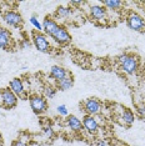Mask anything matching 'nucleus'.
Segmentation results:
<instances>
[{"mask_svg":"<svg viewBox=\"0 0 145 146\" xmlns=\"http://www.w3.org/2000/svg\"><path fill=\"white\" fill-rule=\"evenodd\" d=\"M118 62H119L121 70L128 75L135 74L139 69V59L135 55L126 54V52L118 56Z\"/></svg>","mask_w":145,"mask_h":146,"instance_id":"nucleus-1","label":"nucleus"},{"mask_svg":"<svg viewBox=\"0 0 145 146\" xmlns=\"http://www.w3.org/2000/svg\"><path fill=\"white\" fill-rule=\"evenodd\" d=\"M31 38H33V44H34V46L36 48L38 51H40V52H50L51 51V45L45 34L35 30L31 33Z\"/></svg>","mask_w":145,"mask_h":146,"instance_id":"nucleus-2","label":"nucleus"},{"mask_svg":"<svg viewBox=\"0 0 145 146\" xmlns=\"http://www.w3.org/2000/svg\"><path fill=\"white\" fill-rule=\"evenodd\" d=\"M3 20L8 26H11L14 29H20L24 25V20L20 13L15 10H5L3 13Z\"/></svg>","mask_w":145,"mask_h":146,"instance_id":"nucleus-3","label":"nucleus"},{"mask_svg":"<svg viewBox=\"0 0 145 146\" xmlns=\"http://www.w3.org/2000/svg\"><path fill=\"white\" fill-rule=\"evenodd\" d=\"M29 104H30L31 110L35 112L36 115H40L47 112L48 110V101L44 98V95H31L29 96Z\"/></svg>","mask_w":145,"mask_h":146,"instance_id":"nucleus-4","label":"nucleus"},{"mask_svg":"<svg viewBox=\"0 0 145 146\" xmlns=\"http://www.w3.org/2000/svg\"><path fill=\"white\" fill-rule=\"evenodd\" d=\"M0 102L5 109H13L18 105V96L10 89H3L0 90Z\"/></svg>","mask_w":145,"mask_h":146,"instance_id":"nucleus-5","label":"nucleus"},{"mask_svg":"<svg viewBox=\"0 0 145 146\" xmlns=\"http://www.w3.org/2000/svg\"><path fill=\"white\" fill-rule=\"evenodd\" d=\"M126 25H128V28L134 31H143L145 28V21L141 15H139L138 13L131 11L126 16Z\"/></svg>","mask_w":145,"mask_h":146,"instance_id":"nucleus-6","label":"nucleus"},{"mask_svg":"<svg viewBox=\"0 0 145 146\" xmlns=\"http://www.w3.org/2000/svg\"><path fill=\"white\" fill-rule=\"evenodd\" d=\"M83 108H84V111L86 115H91V116H95L98 114H100L101 109H103V105L99 99L96 98H89L84 101L83 104Z\"/></svg>","mask_w":145,"mask_h":146,"instance_id":"nucleus-7","label":"nucleus"},{"mask_svg":"<svg viewBox=\"0 0 145 146\" xmlns=\"http://www.w3.org/2000/svg\"><path fill=\"white\" fill-rule=\"evenodd\" d=\"M9 89L18 96V99L20 98L23 100H28L29 99V95L26 94V90H25V85L20 78H14L13 80H10V82H9Z\"/></svg>","mask_w":145,"mask_h":146,"instance_id":"nucleus-8","label":"nucleus"},{"mask_svg":"<svg viewBox=\"0 0 145 146\" xmlns=\"http://www.w3.org/2000/svg\"><path fill=\"white\" fill-rule=\"evenodd\" d=\"M59 25L57 20H55L53 16L48 15L44 18V20H43V31L45 33V35L47 36H50V38H53L54 36V34L57 33V30L59 29Z\"/></svg>","mask_w":145,"mask_h":146,"instance_id":"nucleus-9","label":"nucleus"},{"mask_svg":"<svg viewBox=\"0 0 145 146\" xmlns=\"http://www.w3.org/2000/svg\"><path fill=\"white\" fill-rule=\"evenodd\" d=\"M53 39H54V41L57 42V44L61 45V46H65V45H68L71 42V35L69 34L67 28H65V26H61V25L59 26L57 33H55L54 36H53Z\"/></svg>","mask_w":145,"mask_h":146,"instance_id":"nucleus-10","label":"nucleus"},{"mask_svg":"<svg viewBox=\"0 0 145 146\" xmlns=\"http://www.w3.org/2000/svg\"><path fill=\"white\" fill-rule=\"evenodd\" d=\"M13 45V35L9 29L0 26V49L3 50H10Z\"/></svg>","mask_w":145,"mask_h":146,"instance_id":"nucleus-11","label":"nucleus"},{"mask_svg":"<svg viewBox=\"0 0 145 146\" xmlns=\"http://www.w3.org/2000/svg\"><path fill=\"white\" fill-rule=\"evenodd\" d=\"M83 126L90 135H95L99 131V122L91 115H85L83 117Z\"/></svg>","mask_w":145,"mask_h":146,"instance_id":"nucleus-12","label":"nucleus"},{"mask_svg":"<svg viewBox=\"0 0 145 146\" xmlns=\"http://www.w3.org/2000/svg\"><path fill=\"white\" fill-rule=\"evenodd\" d=\"M106 9L103 5H91L90 6V16L96 21H103L106 19Z\"/></svg>","mask_w":145,"mask_h":146,"instance_id":"nucleus-13","label":"nucleus"},{"mask_svg":"<svg viewBox=\"0 0 145 146\" xmlns=\"http://www.w3.org/2000/svg\"><path fill=\"white\" fill-rule=\"evenodd\" d=\"M69 75H70L69 74V71L67 70V69L63 68V66L54 65V66H51V69H50V76L57 82L64 80V79L67 78V76H69Z\"/></svg>","mask_w":145,"mask_h":146,"instance_id":"nucleus-14","label":"nucleus"},{"mask_svg":"<svg viewBox=\"0 0 145 146\" xmlns=\"http://www.w3.org/2000/svg\"><path fill=\"white\" fill-rule=\"evenodd\" d=\"M65 124H67V126L70 129V130L75 131V132H79L84 129L83 121H81L80 119H78L76 116H74V115H69L67 117V120H65Z\"/></svg>","mask_w":145,"mask_h":146,"instance_id":"nucleus-15","label":"nucleus"},{"mask_svg":"<svg viewBox=\"0 0 145 146\" xmlns=\"http://www.w3.org/2000/svg\"><path fill=\"white\" fill-rule=\"evenodd\" d=\"M120 117H121V121H123V124L125 126H131L135 121V116L130 109H124Z\"/></svg>","mask_w":145,"mask_h":146,"instance_id":"nucleus-16","label":"nucleus"},{"mask_svg":"<svg viewBox=\"0 0 145 146\" xmlns=\"http://www.w3.org/2000/svg\"><path fill=\"white\" fill-rule=\"evenodd\" d=\"M72 85H74V78H72L71 75L67 76L64 80L57 82V88H58V90H60V91H67V90H69V89L72 88Z\"/></svg>","mask_w":145,"mask_h":146,"instance_id":"nucleus-17","label":"nucleus"},{"mask_svg":"<svg viewBox=\"0 0 145 146\" xmlns=\"http://www.w3.org/2000/svg\"><path fill=\"white\" fill-rule=\"evenodd\" d=\"M71 15V8H69V6H58L57 11H55L54 16L58 19H61V20H65V19H68L69 16Z\"/></svg>","mask_w":145,"mask_h":146,"instance_id":"nucleus-18","label":"nucleus"},{"mask_svg":"<svg viewBox=\"0 0 145 146\" xmlns=\"http://www.w3.org/2000/svg\"><path fill=\"white\" fill-rule=\"evenodd\" d=\"M101 4L106 10H119L124 5V3L120 0H103Z\"/></svg>","mask_w":145,"mask_h":146,"instance_id":"nucleus-19","label":"nucleus"},{"mask_svg":"<svg viewBox=\"0 0 145 146\" xmlns=\"http://www.w3.org/2000/svg\"><path fill=\"white\" fill-rule=\"evenodd\" d=\"M43 94H44V98L53 99L55 95H57V89H55L53 85H45L44 90H43Z\"/></svg>","mask_w":145,"mask_h":146,"instance_id":"nucleus-20","label":"nucleus"},{"mask_svg":"<svg viewBox=\"0 0 145 146\" xmlns=\"http://www.w3.org/2000/svg\"><path fill=\"white\" fill-rule=\"evenodd\" d=\"M29 21H30V24L33 25V28H34L36 31H40V33H41V30H43V24H41L40 21H39L38 15H36V14L31 15L30 19H29Z\"/></svg>","mask_w":145,"mask_h":146,"instance_id":"nucleus-21","label":"nucleus"},{"mask_svg":"<svg viewBox=\"0 0 145 146\" xmlns=\"http://www.w3.org/2000/svg\"><path fill=\"white\" fill-rule=\"evenodd\" d=\"M57 111H58V114L60 116H64V117H68V116H69V110H68L67 105H64V104H63V105H58Z\"/></svg>","mask_w":145,"mask_h":146,"instance_id":"nucleus-22","label":"nucleus"},{"mask_svg":"<svg viewBox=\"0 0 145 146\" xmlns=\"http://www.w3.org/2000/svg\"><path fill=\"white\" fill-rule=\"evenodd\" d=\"M43 131H44V134H45V136H48V137H51L53 135H54V130H53V127L51 126H45L44 129H43Z\"/></svg>","mask_w":145,"mask_h":146,"instance_id":"nucleus-23","label":"nucleus"},{"mask_svg":"<svg viewBox=\"0 0 145 146\" xmlns=\"http://www.w3.org/2000/svg\"><path fill=\"white\" fill-rule=\"evenodd\" d=\"M30 45H31V42L29 41L28 39H23L21 42H20V48L24 49V50H25V49H29V48H30Z\"/></svg>","mask_w":145,"mask_h":146,"instance_id":"nucleus-24","label":"nucleus"},{"mask_svg":"<svg viewBox=\"0 0 145 146\" xmlns=\"http://www.w3.org/2000/svg\"><path fill=\"white\" fill-rule=\"evenodd\" d=\"M11 146H29V145L26 144L25 141H23L21 139H19V140H15L14 142H13Z\"/></svg>","mask_w":145,"mask_h":146,"instance_id":"nucleus-25","label":"nucleus"},{"mask_svg":"<svg viewBox=\"0 0 145 146\" xmlns=\"http://www.w3.org/2000/svg\"><path fill=\"white\" fill-rule=\"evenodd\" d=\"M138 114H139V116H141V117H145V105H141L138 108Z\"/></svg>","mask_w":145,"mask_h":146,"instance_id":"nucleus-26","label":"nucleus"},{"mask_svg":"<svg viewBox=\"0 0 145 146\" xmlns=\"http://www.w3.org/2000/svg\"><path fill=\"white\" fill-rule=\"evenodd\" d=\"M96 146H109V144H108L106 140H104V139H99L96 141Z\"/></svg>","mask_w":145,"mask_h":146,"instance_id":"nucleus-27","label":"nucleus"},{"mask_svg":"<svg viewBox=\"0 0 145 146\" xmlns=\"http://www.w3.org/2000/svg\"><path fill=\"white\" fill-rule=\"evenodd\" d=\"M69 4L72 5V6H80V5H83L84 3H83V1H70Z\"/></svg>","mask_w":145,"mask_h":146,"instance_id":"nucleus-28","label":"nucleus"},{"mask_svg":"<svg viewBox=\"0 0 145 146\" xmlns=\"http://www.w3.org/2000/svg\"><path fill=\"white\" fill-rule=\"evenodd\" d=\"M21 69H23V70H26V69H28V65H23Z\"/></svg>","mask_w":145,"mask_h":146,"instance_id":"nucleus-29","label":"nucleus"},{"mask_svg":"<svg viewBox=\"0 0 145 146\" xmlns=\"http://www.w3.org/2000/svg\"><path fill=\"white\" fill-rule=\"evenodd\" d=\"M1 141H3V137H1V134H0V144H1Z\"/></svg>","mask_w":145,"mask_h":146,"instance_id":"nucleus-30","label":"nucleus"}]
</instances>
